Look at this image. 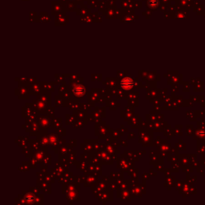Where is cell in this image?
<instances>
[{
	"label": "cell",
	"mask_w": 205,
	"mask_h": 205,
	"mask_svg": "<svg viewBox=\"0 0 205 205\" xmlns=\"http://www.w3.org/2000/svg\"><path fill=\"white\" fill-rule=\"evenodd\" d=\"M133 86V81L130 78H125L121 81V87L124 89H130Z\"/></svg>",
	"instance_id": "1"
},
{
	"label": "cell",
	"mask_w": 205,
	"mask_h": 205,
	"mask_svg": "<svg viewBox=\"0 0 205 205\" xmlns=\"http://www.w3.org/2000/svg\"><path fill=\"white\" fill-rule=\"evenodd\" d=\"M159 5L158 0H148L147 3V6L151 9H155Z\"/></svg>",
	"instance_id": "2"
}]
</instances>
